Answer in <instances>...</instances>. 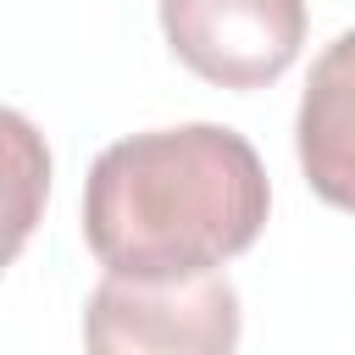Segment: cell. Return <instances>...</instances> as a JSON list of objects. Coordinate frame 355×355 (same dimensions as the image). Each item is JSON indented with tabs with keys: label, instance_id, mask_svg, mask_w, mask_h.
<instances>
[{
	"label": "cell",
	"instance_id": "3",
	"mask_svg": "<svg viewBox=\"0 0 355 355\" xmlns=\"http://www.w3.org/2000/svg\"><path fill=\"white\" fill-rule=\"evenodd\" d=\"M161 33L194 78L266 89L305 44V0H161Z\"/></svg>",
	"mask_w": 355,
	"mask_h": 355
},
{
	"label": "cell",
	"instance_id": "1",
	"mask_svg": "<svg viewBox=\"0 0 355 355\" xmlns=\"http://www.w3.org/2000/svg\"><path fill=\"white\" fill-rule=\"evenodd\" d=\"M272 211L255 144L222 122L128 133L83 183V239L105 272L194 277L244 255Z\"/></svg>",
	"mask_w": 355,
	"mask_h": 355
},
{
	"label": "cell",
	"instance_id": "4",
	"mask_svg": "<svg viewBox=\"0 0 355 355\" xmlns=\"http://www.w3.org/2000/svg\"><path fill=\"white\" fill-rule=\"evenodd\" d=\"M294 150H300L305 183L327 205L355 211V28L338 33L311 61V83L300 94V122H294Z\"/></svg>",
	"mask_w": 355,
	"mask_h": 355
},
{
	"label": "cell",
	"instance_id": "2",
	"mask_svg": "<svg viewBox=\"0 0 355 355\" xmlns=\"http://www.w3.org/2000/svg\"><path fill=\"white\" fill-rule=\"evenodd\" d=\"M83 344L105 355H227L239 344V288L222 272L122 277L105 272L83 311Z\"/></svg>",
	"mask_w": 355,
	"mask_h": 355
}]
</instances>
